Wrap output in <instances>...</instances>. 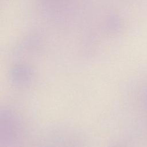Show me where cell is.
<instances>
[{"label": "cell", "instance_id": "6da1fadb", "mask_svg": "<svg viewBox=\"0 0 147 147\" xmlns=\"http://www.w3.org/2000/svg\"><path fill=\"white\" fill-rule=\"evenodd\" d=\"M146 100H147V96H146Z\"/></svg>", "mask_w": 147, "mask_h": 147}]
</instances>
